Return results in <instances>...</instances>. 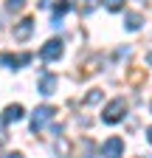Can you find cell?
<instances>
[{
	"instance_id": "cell-1",
	"label": "cell",
	"mask_w": 152,
	"mask_h": 158,
	"mask_svg": "<svg viewBox=\"0 0 152 158\" xmlns=\"http://www.w3.org/2000/svg\"><path fill=\"white\" fill-rule=\"evenodd\" d=\"M124 113H127V99L124 96H116L113 102H107L102 118H104V124H118L121 118H124Z\"/></svg>"
},
{
	"instance_id": "cell-2",
	"label": "cell",
	"mask_w": 152,
	"mask_h": 158,
	"mask_svg": "<svg viewBox=\"0 0 152 158\" xmlns=\"http://www.w3.org/2000/svg\"><path fill=\"white\" fill-rule=\"evenodd\" d=\"M54 116H56V110H54L51 105H42V107H37V110H34V116H31V130H34V133H40V130H42V127L51 122Z\"/></svg>"
},
{
	"instance_id": "cell-3",
	"label": "cell",
	"mask_w": 152,
	"mask_h": 158,
	"mask_svg": "<svg viewBox=\"0 0 152 158\" xmlns=\"http://www.w3.org/2000/svg\"><path fill=\"white\" fill-rule=\"evenodd\" d=\"M62 51H65V48H62V40H56V37H54V40H48V43L40 48V56L45 59V62H54V59H59V56H62Z\"/></svg>"
},
{
	"instance_id": "cell-4",
	"label": "cell",
	"mask_w": 152,
	"mask_h": 158,
	"mask_svg": "<svg viewBox=\"0 0 152 158\" xmlns=\"http://www.w3.org/2000/svg\"><path fill=\"white\" fill-rule=\"evenodd\" d=\"M102 152H104V158H121V152H124V141L118 135H110L107 141H104V147H102Z\"/></svg>"
},
{
	"instance_id": "cell-5",
	"label": "cell",
	"mask_w": 152,
	"mask_h": 158,
	"mask_svg": "<svg viewBox=\"0 0 152 158\" xmlns=\"http://www.w3.org/2000/svg\"><path fill=\"white\" fill-rule=\"evenodd\" d=\"M31 34H34V20L31 17H23L20 23L14 26V40H17V43H26Z\"/></svg>"
},
{
	"instance_id": "cell-6",
	"label": "cell",
	"mask_w": 152,
	"mask_h": 158,
	"mask_svg": "<svg viewBox=\"0 0 152 158\" xmlns=\"http://www.w3.org/2000/svg\"><path fill=\"white\" fill-rule=\"evenodd\" d=\"M0 62L9 65V68L14 71V68H20V65H28V62H31V54H17V56H14V54H3V56H0Z\"/></svg>"
},
{
	"instance_id": "cell-7",
	"label": "cell",
	"mask_w": 152,
	"mask_h": 158,
	"mask_svg": "<svg viewBox=\"0 0 152 158\" xmlns=\"http://www.w3.org/2000/svg\"><path fill=\"white\" fill-rule=\"evenodd\" d=\"M20 118H23V105H9V107H6V113H3V122H6V124L20 122Z\"/></svg>"
},
{
	"instance_id": "cell-8",
	"label": "cell",
	"mask_w": 152,
	"mask_h": 158,
	"mask_svg": "<svg viewBox=\"0 0 152 158\" xmlns=\"http://www.w3.org/2000/svg\"><path fill=\"white\" fill-rule=\"evenodd\" d=\"M54 90H56V76L45 73V76L40 79V93H42V96H51Z\"/></svg>"
},
{
	"instance_id": "cell-9",
	"label": "cell",
	"mask_w": 152,
	"mask_h": 158,
	"mask_svg": "<svg viewBox=\"0 0 152 158\" xmlns=\"http://www.w3.org/2000/svg\"><path fill=\"white\" fill-rule=\"evenodd\" d=\"M141 23H144V17H141L138 11H127V17H124V26H127L130 31H138V28H141Z\"/></svg>"
},
{
	"instance_id": "cell-10",
	"label": "cell",
	"mask_w": 152,
	"mask_h": 158,
	"mask_svg": "<svg viewBox=\"0 0 152 158\" xmlns=\"http://www.w3.org/2000/svg\"><path fill=\"white\" fill-rule=\"evenodd\" d=\"M68 9H70L68 0H59V3L54 6V26H59V20H62V14H68Z\"/></svg>"
},
{
	"instance_id": "cell-11",
	"label": "cell",
	"mask_w": 152,
	"mask_h": 158,
	"mask_svg": "<svg viewBox=\"0 0 152 158\" xmlns=\"http://www.w3.org/2000/svg\"><path fill=\"white\" fill-rule=\"evenodd\" d=\"M99 65H102V56H93V59H90V62L85 65V76H93V73H96V71H99Z\"/></svg>"
},
{
	"instance_id": "cell-12",
	"label": "cell",
	"mask_w": 152,
	"mask_h": 158,
	"mask_svg": "<svg viewBox=\"0 0 152 158\" xmlns=\"http://www.w3.org/2000/svg\"><path fill=\"white\" fill-rule=\"evenodd\" d=\"M102 3H104L107 11H121L124 9V0H102Z\"/></svg>"
},
{
	"instance_id": "cell-13",
	"label": "cell",
	"mask_w": 152,
	"mask_h": 158,
	"mask_svg": "<svg viewBox=\"0 0 152 158\" xmlns=\"http://www.w3.org/2000/svg\"><path fill=\"white\" fill-rule=\"evenodd\" d=\"M96 102H102V90H90L85 96V105H96Z\"/></svg>"
},
{
	"instance_id": "cell-14",
	"label": "cell",
	"mask_w": 152,
	"mask_h": 158,
	"mask_svg": "<svg viewBox=\"0 0 152 158\" xmlns=\"http://www.w3.org/2000/svg\"><path fill=\"white\" fill-rule=\"evenodd\" d=\"M76 6H79V11L90 14V11H93V6H96V3H93V0H76Z\"/></svg>"
},
{
	"instance_id": "cell-15",
	"label": "cell",
	"mask_w": 152,
	"mask_h": 158,
	"mask_svg": "<svg viewBox=\"0 0 152 158\" xmlns=\"http://www.w3.org/2000/svg\"><path fill=\"white\" fill-rule=\"evenodd\" d=\"M23 3H26V0H6L9 11H20V9H23Z\"/></svg>"
},
{
	"instance_id": "cell-16",
	"label": "cell",
	"mask_w": 152,
	"mask_h": 158,
	"mask_svg": "<svg viewBox=\"0 0 152 158\" xmlns=\"http://www.w3.org/2000/svg\"><path fill=\"white\" fill-rule=\"evenodd\" d=\"M6 158H23V152H9Z\"/></svg>"
},
{
	"instance_id": "cell-17",
	"label": "cell",
	"mask_w": 152,
	"mask_h": 158,
	"mask_svg": "<svg viewBox=\"0 0 152 158\" xmlns=\"http://www.w3.org/2000/svg\"><path fill=\"white\" fill-rule=\"evenodd\" d=\"M146 65H152V51H149V54H146Z\"/></svg>"
},
{
	"instance_id": "cell-18",
	"label": "cell",
	"mask_w": 152,
	"mask_h": 158,
	"mask_svg": "<svg viewBox=\"0 0 152 158\" xmlns=\"http://www.w3.org/2000/svg\"><path fill=\"white\" fill-rule=\"evenodd\" d=\"M146 138H149V144H152V127H149V130H146Z\"/></svg>"
},
{
	"instance_id": "cell-19",
	"label": "cell",
	"mask_w": 152,
	"mask_h": 158,
	"mask_svg": "<svg viewBox=\"0 0 152 158\" xmlns=\"http://www.w3.org/2000/svg\"><path fill=\"white\" fill-rule=\"evenodd\" d=\"M0 158H6V155H3V144H0Z\"/></svg>"
}]
</instances>
